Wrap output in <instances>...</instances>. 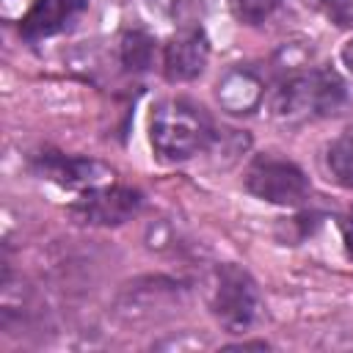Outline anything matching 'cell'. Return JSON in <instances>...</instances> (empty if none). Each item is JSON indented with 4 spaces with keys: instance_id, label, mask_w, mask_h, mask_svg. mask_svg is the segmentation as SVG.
<instances>
[{
    "instance_id": "6da1fadb",
    "label": "cell",
    "mask_w": 353,
    "mask_h": 353,
    "mask_svg": "<svg viewBox=\"0 0 353 353\" xmlns=\"http://www.w3.org/2000/svg\"><path fill=\"white\" fill-rule=\"evenodd\" d=\"M347 102V88L334 69H309L290 74L270 94V113L281 124H301L336 113Z\"/></svg>"
},
{
    "instance_id": "7a4b0ae2",
    "label": "cell",
    "mask_w": 353,
    "mask_h": 353,
    "mask_svg": "<svg viewBox=\"0 0 353 353\" xmlns=\"http://www.w3.org/2000/svg\"><path fill=\"white\" fill-rule=\"evenodd\" d=\"M149 138L163 160H190L212 143L215 130L204 108L188 99H165L152 113Z\"/></svg>"
},
{
    "instance_id": "3957f363",
    "label": "cell",
    "mask_w": 353,
    "mask_h": 353,
    "mask_svg": "<svg viewBox=\"0 0 353 353\" xmlns=\"http://www.w3.org/2000/svg\"><path fill=\"white\" fill-rule=\"evenodd\" d=\"M210 309L215 320L232 331L243 334L251 328L259 314H262V298L254 284V279L237 268V265H221L212 276V290H210Z\"/></svg>"
},
{
    "instance_id": "277c9868",
    "label": "cell",
    "mask_w": 353,
    "mask_h": 353,
    "mask_svg": "<svg viewBox=\"0 0 353 353\" xmlns=\"http://www.w3.org/2000/svg\"><path fill=\"white\" fill-rule=\"evenodd\" d=\"M245 188L262 201L298 207L309 196V176L290 160L281 157H256L245 171Z\"/></svg>"
},
{
    "instance_id": "5b68a950",
    "label": "cell",
    "mask_w": 353,
    "mask_h": 353,
    "mask_svg": "<svg viewBox=\"0 0 353 353\" xmlns=\"http://www.w3.org/2000/svg\"><path fill=\"white\" fill-rule=\"evenodd\" d=\"M141 207V193L132 188H119V185H99L88 188L74 204L72 215L80 223H94V226H116L132 218Z\"/></svg>"
},
{
    "instance_id": "8992f818",
    "label": "cell",
    "mask_w": 353,
    "mask_h": 353,
    "mask_svg": "<svg viewBox=\"0 0 353 353\" xmlns=\"http://www.w3.org/2000/svg\"><path fill=\"white\" fill-rule=\"evenodd\" d=\"M210 58V41L201 28H185L174 33L163 50V72L171 83L196 80Z\"/></svg>"
},
{
    "instance_id": "52a82bcc",
    "label": "cell",
    "mask_w": 353,
    "mask_h": 353,
    "mask_svg": "<svg viewBox=\"0 0 353 353\" xmlns=\"http://www.w3.org/2000/svg\"><path fill=\"white\" fill-rule=\"evenodd\" d=\"M33 168L39 176L52 179L63 188H99L105 185L113 174L88 157H72L61 152H41L33 157Z\"/></svg>"
},
{
    "instance_id": "ba28073f",
    "label": "cell",
    "mask_w": 353,
    "mask_h": 353,
    "mask_svg": "<svg viewBox=\"0 0 353 353\" xmlns=\"http://www.w3.org/2000/svg\"><path fill=\"white\" fill-rule=\"evenodd\" d=\"M85 8H88V0H33V6L19 22V33L25 41L50 39L66 30Z\"/></svg>"
},
{
    "instance_id": "9c48e42d",
    "label": "cell",
    "mask_w": 353,
    "mask_h": 353,
    "mask_svg": "<svg viewBox=\"0 0 353 353\" xmlns=\"http://www.w3.org/2000/svg\"><path fill=\"white\" fill-rule=\"evenodd\" d=\"M215 97H218V105L229 113H251L262 102L265 85L256 72H251L245 66H234L218 80Z\"/></svg>"
},
{
    "instance_id": "30bf717a",
    "label": "cell",
    "mask_w": 353,
    "mask_h": 353,
    "mask_svg": "<svg viewBox=\"0 0 353 353\" xmlns=\"http://www.w3.org/2000/svg\"><path fill=\"white\" fill-rule=\"evenodd\" d=\"M325 168L339 188L353 190V127H347L325 152Z\"/></svg>"
},
{
    "instance_id": "8fae6325",
    "label": "cell",
    "mask_w": 353,
    "mask_h": 353,
    "mask_svg": "<svg viewBox=\"0 0 353 353\" xmlns=\"http://www.w3.org/2000/svg\"><path fill=\"white\" fill-rule=\"evenodd\" d=\"M154 58V39L143 30H127L121 39V63L130 72H146Z\"/></svg>"
},
{
    "instance_id": "7c38bea8",
    "label": "cell",
    "mask_w": 353,
    "mask_h": 353,
    "mask_svg": "<svg viewBox=\"0 0 353 353\" xmlns=\"http://www.w3.org/2000/svg\"><path fill=\"white\" fill-rule=\"evenodd\" d=\"M281 0H229V8L237 22L243 25H259L276 14Z\"/></svg>"
},
{
    "instance_id": "4fadbf2b",
    "label": "cell",
    "mask_w": 353,
    "mask_h": 353,
    "mask_svg": "<svg viewBox=\"0 0 353 353\" xmlns=\"http://www.w3.org/2000/svg\"><path fill=\"white\" fill-rule=\"evenodd\" d=\"M331 19L339 28H353V0H331Z\"/></svg>"
},
{
    "instance_id": "5bb4252c",
    "label": "cell",
    "mask_w": 353,
    "mask_h": 353,
    "mask_svg": "<svg viewBox=\"0 0 353 353\" xmlns=\"http://www.w3.org/2000/svg\"><path fill=\"white\" fill-rule=\"evenodd\" d=\"M342 232H345V245H347V251L353 254V215L342 223Z\"/></svg>"
},
{
    "instance_id": "9a60e30c",
    "label": "cell",
    "mask_w": 353,
    "mask_h": 353,
    "mask_svg": "<svg viewBox=\"0 0 353 353\" xmlns=\"http://www.w3.org/2000/svg\"><path fill=\"white\" fill-rule=\"evenodd\" d=\"M342 63H345V66H347V72L353 74V39L342 47Z\"/></svg>"
}]
</instances>
